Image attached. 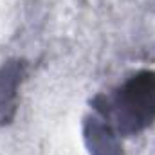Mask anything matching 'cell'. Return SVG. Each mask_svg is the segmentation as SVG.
<instances>
[{
    "instance_id": "cell-1",
    "label": "cell",
    "mask_w": 155,
    "mask_h": 155,
    "mask_svg": "<svg viewBox=\"0 0 155 155\" xmlns=\"http://www.w3.org/2000/svg\"><path fill=\"white\" fill-rule=\"evenodd\" d=\"M119 103L139 126L150 124L155 119V72H141L132 78L121 88Z\"/></svg>"
}]
</instances>
